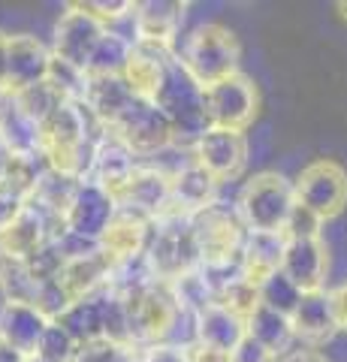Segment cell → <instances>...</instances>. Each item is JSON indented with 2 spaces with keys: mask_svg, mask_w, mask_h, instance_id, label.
Listing matches in <instances>:
<instances>
[{
  "mask_svg": "<svg viewBox=\"0 0 347 362\" xmlns=\"http://www.w3.org/2000/svg\"><path fill=\"white\" fill-rule=\"evenodd\" d=\"M6 64H9V33L0 30V88L6 90Z\"/></svg>",
  "mask_w": 347,
  "mask_h": 362,
  "instance_id": "42",
  "label": "cell"
},
{
  "mask_svg": "<svg viewBox=\"0 0 347 362\" xmlns=\"http://www.w3.org/2000/svg\"><path fill=\"white\" fill-rule=\"evenodd\" d=\"M248 335L254 338L257 344H263L269 354L281 359L284 354L296 347V332H293V320L287 314H278L266 305H257L254 314L248 317Z\"/></svg>",
  "mask_w": 347,
  "mask_h": 362,
  "instance_id": "27",
  "label": "cell"
},
{
  "mask_svg": "<svg viewBox=\"0 0 347 362\" xmlns=\"http://www.w3.org/2000/svg\"><path fill=\"white\" fill-rule=\"evenodd\" d=\"M329 272L332 254L327 235H320V239H287L281 275H287L302 293L329 290Z\"/></svg>",
  "mask_w": 347,
  "mask_h": 362,
  "instance_id": "12",
  "label": "cell"
},
{
  "mask_svg": "<svg viewBox=\"0 0 347 362\" xmlns=\"http://www.w3.org/2000/svg\"><path fill=\"white\" fill-rule=\"evenodd\" d=\"M106 299H109V287L97 290L85 299H76L70 308L58 317V323L79 341V347L103 338V332H106Z\"/></svg>",
  "mask_w": 347,
  "mask_h": 362,
  "instance_id": "24",
  "label": "cell"
},
{
  "mask_svg": "<svg viewBox=\"0 0 347 362\" xmlns=\"http://www.w3.org/2000/svg\"><path fill=\"white\" fill-rule=\"evenodd\" d=\"M142 166V157L121 139L112 127H100L97 139H94V157H91V169L88 178L91 185L103 187L106 194L118 197L127 187V181L136 175V169Z\"/></svg>",
  "mask_w": 347,
  "mask_h": 362,
  "instance_id": "10",
  "label": "cell"
},
{
  "mask_svg": "<svg viewBox=\"0 0 347 362\" xmlns=\"http://www.w3.org/2000/svg\"><path fill=\"white\" fill-rule=\"evenodd\" d=\"M136 94L130 90V85L124 82V76H85L82 85V97L79 103L88 109L100 127H115L121 121V115L133 106Z\"/></svg>",
  "mask_w": 347,
  "mask_h": 362,
  "instance_id": "17",
  "label": "cell"
},
{
  "mask_svg": "<svg viewBox=\"0 0 347 362\" xmlns=\"http://www.w3.org/2000/svg\"><path fill=\"white\" fill-rule=\"evenodd\" d=\"M103 33H106V25L97 21L82 4H66V9L52 28L49 49L54 54V61L73 66L79 73H88V64H91L94 49L103 40Z\"/></svg>",
  "mask_w": 347,
  "mask_h": 362,
  "instance_id": "7",
  "label": "cell"
},
{
  "mask_svg": "<svg viewBox=\"0 0 347 362\" xmlns=\"http://www.w3.org/2000/svg\"><path fill=\"white\" fill-rule=\"evenodd\" d=\"M323 223L320 218H314L308 209L296 206L293 214H290V221L284 226V239H320L323 235Z\"/></svg>",
  "mask_w": 347,
  "mask_h": 362,
  "instance_id": "35",
  "label": "cell"
},
{
  "mask_svg": "<svg viewBox=\"0 0 347 362\" xmlns=\"http://www.w3.org/2000/svg\"><path fill=\"white\" fill-rule=\"evenodd\" d=\"M49 317L37 305L0 302V341L16 347L25 356H37V347L49 329Z\"/></svg>",
  "mask_w": 347,
  "mask_h": 362,
  "instance_id": "20",
  "label": "cell"
},
{
  "mask_svg": "<svg viewBox=\"0 0 347 362\" xmlns=\"http://www.w3.org/2000/svg\"><path fill=\"white\" fill-rule=\"evenodd\" d=\"M0 136L16 157H40V124L30 121L9 94L0 109Z\"/></svg>",
  "mask_w": 347,
  "mask_h": 362,
  "instance_id": "28",
  "label": "cell"
},
{
  "mask_svg": "<svg viewBox=\"0 0 347 362\" xmlns=\"http://www.w3.org/2000/svg\"><path fill=\"white\" fill-rule=\"evenodd\" d=\"M194 242L203 269L242 266V247L248 239V226L242 223L236 202H211L208 209L190 214Z\"/></svg>",
  "mask_w": 347,
  "mask_h": 362,
  "instance_id": "3",
  "label": "cell"
},
{
  "mask_svg": "<svg viewBox=\"0 0 347 362\" xmlns=\"http://www.w3.org/2000/svg\"><path fill=\"white\" fill-rule=\"evenodd\" d=\"M190 154H194V163L203 166L218 185H227V181L242 178V173L248 169L251 142H248V133L242 130L208 127L196 139L194 148H190Z\"/></svg>",
  "mask_w": 347,
  "mask_h": 362,
  "instance_id": "9",
  "label": "cell"
},
{
  "mask_svg": "<svg viewBox=\"0 0 347 362\" xmlns=\"http://www.w3.org/2000/svg\"><path fill=\"white\" fill-rule=\"evenodd\" d=\"M79 187H82V178L46 166L40 173L37 187H33L28 202L37 206L42 214H49L52 221H64V214H66V209H70V202L76 199V194H79Z\"/></svg>",
  "mask_w": 347,
  "mask_h": 362,
  "instance_id": "26",
  "label": "cell"
},
{
  "mask_svg": "<svg viewBox=\"0 0 347 362\" xmlns=\"http://www.w3.org/2000/svg\"><path fill=\"white\" fill-rule=\"evenodd\" d=\"M278 362H329V356H327V350H314V347L296 344L290 354H284Z\"/></svg>",
  "mask_w": 347,
  "mask_h": 362,
  "instance_id": "40",
  "label": "cell"
},
{
  "mask_svg": "<svg viewBox=\"0 0 347 362\" xmlns=\"http://www.w3.org/2000/svg\"><path fill=\"white\" fill-rule=\"evenodd\" d=\"M115 202H118V209L139 214L145 221H158L172 206L170 178H163L160 173H154L148 166H139L136 175L127 181V187L115 197Z\"/></svg>",
  "mask_w": 347,
  "mask_h": 362,
  "instance_id": "21",
  "label": "cell"
},
{
  "mask_svg": "<svg viewBox=\"0 0 347 362\" xmlns=\"http://www.w3.org/2000/svg\"><path fill=\"white\" fill-rule=\"evenodd\" d=\"M170 194H172V206L182 209L187 214H196L208 209L211 202L220 199V185L211 178L203 166L190 163L187 169H182L172 181H170Z\"/></svg>",
  "mask_w": 347,
  "mask_h": 362,
  "instance_id": "25",
  "label": "cell"
},
{
  "mask_svg": "<svg viewBox=\"0 0 347 362\" xmlns=\"http://www.w3.org/2000/svg\"><path fill=\"white\" fill-rule=\"evenodd\" d=\"M121 299H124V305H127L133 347L145 350V347H154V344L175 341V332L184 320V311L178 308V302H175L166 281H154V284L142 287V290H133Z\"/></svg>",
  "mask_w": 347,
  "mask_h": 362,
  "instance_id": "4",
  "label": "cell"
},
{
  "mask_svg": "<svg viewBox=\"0 0 347 362\" xmlns=\"http://www.w3.org/2000/svg\"><path fill=\"white\" fill-rule=\"evenodd\" d=\"M118 211V202L112 194H106L103 187L91 185V181H82L79 194L70 202V209L64 214V233H73L79 239H88V242H100V235L109 226V221L115 218Z\"/></svg>",
  "mask_w": 347,
  "mask_h": 362,
  "instance_id": "16",
  "label": "cell"
},
{
  "mask_svg": "<svg viewBox=\"0 0 347 362\" xmlns=\"http://www.w3.org/2000/svg\"><path fill=\"white\" fill-rule=\"evenodd\" d=\"M4 103H6V90L0 88V109H4Z\"/></svg>",
  "mask_w": 347,
  "mask_h": 362,
  "instance_id": "46",
  "label": "cell"
},
{
  "mask_svg": "<svg viewBox=\"0 0 347 362\" xmlns=\"http://www.w3.org/2000/svg\"><path fill=\"white\" fill-rule=\"evenodd\" d=\"M302 296H305V293H302L287 275H281V272H275L272 278H266L260 284V305H266V308H272L278 314H287V317H293Z\"/></svg>",
  "mask_w": 347,
  "mask_h": 362,
  "instance_id": "31",
  "label": "cell"
},
{
  "mask_svg": "<svg viewBox=\"0 0 347 362\" xmlns=\"http://www.w3.org/2000/svg\"><path fill=\"white\" fill-rule=\"evenodd\" d=\"M190 362H230V356L218 354V350H208L203 344H190Z\"/></svg>",
  "mask_w": 347,
  "mask_h": 362,
  "instance_id": "41",
  "label": "cell"
},
{
  "mask_svg": "<svg viewBox=\"0 0 347 362\" xmlns=\"http://www.w3.org/2000/svg\"><path fill=\"white\" fill-rule=\"evenodd\" d=\"M293 332H296V344L302 347H314V350H327L335 344V338L341 335L339 329V317H335V305H332V293L320 290V293H305L302 302L293 311Z\"/></svg>",
  "mask_w": 347,
  "mask_h": 362,
  "instance_id": "15",
  "label": "cell"
},
{
  "mask_svg": "<svg viewBox=\"0 0 347 362\" xmlns=\"http://www.w3.org/2000/svg\"><path fill=\"white\" fill-rule=\"evenodd\" d=\"M13 151H9V145H6V139L0 136V181L6 178V173H9V163H13Z\"/></svg>",
  "mask_w": 347,
  "mask_h": 362,
  "instance_id": "43",
  "label": "cell"
},
{
  "mask_svg": "<svg viewBox=\"0 0 347 362\" xmlns=\"http://www.w3.org/2000/svg\"><path fill=\"white\" fill-rule=\"evenodd\" d=\"M296 209L293 181L275 169H263L242 181L236 194V211L248 233H278L284 235V226Z\"/></svg>",
  "mask_w": 347,
  "mask_h": 362,
  "instance_id": "2",
  "label": "cell"
},
{
  "mask_svg": "<svg viewBox=\"0 0 347 362\" xmlns=\"http://www.w3.org/2000/svg\"><path fill=\"white\" fill-rule=\"evenodd\" d=\"M329 293H332L335 317H339V329H341V335H347V278L339 287H329Z\"/></svg>",
  "mask_w": 347,
  "mask_h": 362,
  "instance_id": "39",
  "label": "cell"
},
{
  "mask_svg": "<svg viewBox=\"0 0 347 362\" xmlns=\"http://www.w3.org/2000/svg\"><path fill=\"white\" fill-rule=\"evenodd\" d=\"M112 130H115L139 157H148V154L175 142L172 121L163 115L154 100H139V97L133 100V106L121 115V121Z\"/></svg>",
  "mask_w": 347,
  "mask_h": 362,
  "instance_id": "11",
  "label": "cell"
},
{
  "mask_svg": "<svg viewBox=\"0 0 347 362\" xmlns=\"http://www.w3.org/2000/svg\"><path fill=\"white\" fill-rule=\"evenodd\" d=\"M145 263L151 266L154 278L172 284L184 272L199 266L196 242H194V223L190 214L170 206L158 221L151 223L148 247H145Z\"/></svg>",
  "mask_w": 347,
  "mask_h": 362,
  "instance_id": "5",
  "label": "cell"
},
{
  "mask_svg": "<svg viewBox=\"0 0 347 362\" xmlns=\"http://www.w3.org/2000/svg\"><path fill=\"white\" fill-rule=\"evenodd\" d=\"M203 109L211 127H227V130H248L257 109H260V90H257L254 78L245 73H236L223 78L218 85H208L203 90Z\"/></svg>",
  "mask_w": 347,
  "mask_h": 362,
  "instance_id": "8",
  "label": "cell"
},
{
  "mask_svg": "<svg viewBox=\"0 0 347 362\" xmlns=\"http://www.w3.org/2000/svg\"><path fill=\"white\" fill-rule=\"evenodd\" d=\"M30 356H25V354H18L16 347H9V344H4L0 341V362H28Z\"/></svg>",
  "mask_w": 347,
  "mask_h": 362,
  "instance_id": "44",
  "label": "cell"
},
{
  "mask_svg": "<svg viewBox=\"0 0 347 362\" xmlns=\"http://www.w3.org/2000/svg\"><path fill=\"white\" fill-rule=\"evenodd\" d=\"M293 194L296 206L308 209L323 223H332L347 209V169L332 157L311 160L296 173Z\"/></svg>",
  "mask_w": 347,
  "mask_h": 362,
  "instance_id": "6",
  "label": "cell"
},
{
  "mask_svg": "<svg viewBox=\"0 0 347 362\" xmlns=\"http://www.w3.org/2000/svg\"><path fill=\"white\" fill-rule=\"evenodd\" d=\"M28 362H46V359H40V356H30Z\"/></svg>",
  "mask_w": 347,
  "mask_h": 362,
  "instance_id": "47",
  "label": "cell"
},
{
  "mask_svg": "<svg viewBox=\"0 0 347 362\" xmlns=\"http://www.w3.org/2000/svg\"><path fill=\"white\" fill-rule=\"evenodd\" d=\"M133 37L130 30H121V28H106L103 40L97 42L94 49V58L88 64V73L91 76H121L124 66L130 61V52H133Z\"/></svg>",
  "mask_w": 347,
  "mask_h": 362,
  "instance_id": "29",
  "label": "cell"
},
{
  "mask_svg": "<svg viewBox=\"0 0 347 362\" xmlns=\"http://www.w3.org/2000/svg\"><path fill=\"white\" fill-rule=\"evenodd\" d=\"M139 362H190V347L184 344H154L139 354Z\"/></svg>",
  "mask_w": 347,
  "mask_h": 362,
  "instance_id": "37",
  "label": "cell"
},
{
  "mask_svg": "<svg viewBox=\"0 0 347 362\" xmlns=\"http://www.w3.org/2000/svg\"><path fill=\"white\" fill-rule=\"evenodd\" d=\"M172 61H175V52L172 49H163V45H148V42H136L121 76H124V82L130 85V90L139 100H154V97L160 94L166 76H170Z\"/></svg>",
  "mask_w": 347,
  "mask_h": 362,
  "instance_id": "18",
  "label": "cell"
},
{
  "mask_svg": "<svg viewBox=\"0 0 347 362\" xmlns=\"http://www.w3.org/2000/svg\"><path fill=\"white\" fill-rule=\"evenodd\" d=\"M339 13H341V18L347 21V4H339Z\"/></svg>",
  "mask_w": 347,
  "mask_h": 362,
  "instance_id": "45",
  "label": "cell"
},
{
  "mask_svg": "<svg viewBox=\"0 0 347 362\" xmlns=\"http://www.w3.org/2000/svg\"><path fill=\"white\" fill-rule=\"evenodd\" d=\"M151 223L139 214L118 209L115 218L109 221V226L100 235V251L106 254V259L112 266L118 263H130V259L145 257V247H148V235H151Z\"/></svg>",
  "mask_w": 347,
  "mask_h": 362,
  "instance_id": "19",
  "label": "cell"
},
{
  "mask_svg": "<svg viewBox=\"0 0 347 362\" xmlns=\"http://www.w3.org/2000/svg\"><path fill=\"white\" fill-rule=\"evenodd\" d=\"M184 21H187V4L178 0H145L136 4V13L130 18V37L133 42H148L172 49L184 37Z\"/></svg>",
  "mask_w": 347,
  "mask_h": 362,
  "instance_id": "13",
  "label": "cell"
},
{
  "mask_svg": "<svg viewBox=\"0 0 347 362\" xmlns=\"http://www.w3.org/2000/svg\"><path fill=\"white\" fill-rule=\"evenodd\" d=\"M79 4H82L97 21H103L106 28L130 25L133 13H136V4H130V0H79Z\"/></svg>",
  "mask_w": 347,
  "mask_h": 362,
  "instance_id": "34",
  "label": "cell"
},
{
  "mask_svg": "<svg viewBox=\"0 0 347 362\" xmlns=\"http://www.w3.org/2000/svg\"><path fill=\"white\" fill-rule=\"evenodd\" d=\"M76 354H79V341H76L58 320H52L40 347H37V356L46 362H76Z\"/></svg>",
  "mask_w": 347,
  "mask_h": 362,
  "instance_id": "32",
  "label": "cell"
},
{
  "mask_svg": "<svg viewBox=\"0 0 347 362\" xmlns=\"http://www.w3.org/2000/svg\"><path fill=\"white\" fill-rule=\"evenodd\" d=\"M18 103V109L25 112V115L30 121H37L40 127L46 124L54 112L61 109V103H66V97L61 94L58 88H54L52 82H42V85H33L28 90H18V94H9Z\"/></svg>",
  "mask_w": 347,
  "mask_h": 362,
  "instance_id": "30",
  "label": "cell"
},
{
  "mask_svg": "<svg viewBox=\"0 0 347 362\" xmlns=\"http://www.w3.org/2000/svg\"><path fill=\"white\" fill-rule=\"evenodd\" d=\"M25 209H28V197L21 194V190H16L13 185L0 181V233H4Z\"/></svg>",
  "mask_w": 347,
  "mask_h": 362,
  "instance_id": "36",
  "label": "cell"
},
{
  "mask_svg": "<svg viewBox=\"0 0 347 362\" xmlns=\"http://www.w3.org/2000/svg\"><path fill=\"white\" fill-rule=\"evenodd\" d=\"M230 362H278V356H272L263 344H257L251 335H245V341L230 354Z\"/></svg>",
  "mask_w": 347,
  "mask_h": 362,
  "instance_id": "38",
  "label": "cell"
},
{
  "mask_svg": "<svg viewBox=\"0 0 347 362\" xmlns=\"http://www.w3.org/2000/svg\"><path fill=\"white\" fill-rule=\"evenodd\" d=\"M52 49L37 33H9V64H6V94H18L33 85L49 82Z\"/></svg>",
  "mask_w": 347,
  "mask_h": 362,
  "instance_id": "14",
  "label": "cell"
},
{
  "mask_svg": "<svg viewBox=\"0 0 347 362\" xmlns=\"http://www.w3.org/2000/svg\"><path fill=\"white\" fill-rule=\"evenodd\" d=\"M175 61L199 88L218 85L236 76L242 64L239 37L220 21H199L175 45Z\"/></svg>",
  "mask_w": 347,
  "mask_h": 362,
  "instance_id": "1",
  "label": "cell"
},
{
  "mask_svg": "<svg viewBox=\"0 0 347 362\" xmlns=\"http://www.w3.org/2000/svg\"><path fill=\"white\" fill-rule=\"evenodd\" d=\"M248 335V323L245 317L233 314L230 308H223L220 302L208 305L206 311H199L194 317V344H203L218 354H233Z\"/></svg>",
  "mask_w": 347,
  "mask_h": 362,
  "instance_id": "22",
  "label": "cell"
},
{
  "mask_svg": "<svg viewBox=\"0 0 347 362\" xmlns=\"http://www.w3.org/2000/svg\"><path fill=\"white\" fill-rule=\"evenodd\" d=\"M284 245H287V239L278 233H248L245 247H242V275L248 278L254 287H260L266 278L281 272Z\"/></svg>",
  "mask_w": 347,
  "mask_h": 362,
  "instance_id": "23",
  "label": "cell"
},
{
  "mask_svg": "<svg viewBox=\"0 0 347 362\" xmlns=\"http://www.w3.org/2000/svg\"><path fill=\"white\" fill-rule=\"evenodd\" d=\"M139 347L130 344H115L109 338H100V341L82 344L79 354H76V362H139Z\"/></svg>",
  "mask_w": 347,
  "mask_h": 362,
  "instance_id": "33",
  "label": "cell"
}]
</instances>
